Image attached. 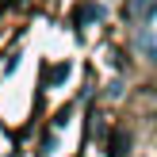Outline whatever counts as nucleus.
Masks as SVG:
<instances>
[{
	"mask_svg": "<svg viewBox=\"0 0 157 157\" xmlns=\"http://www.w3.org/2000/svg\"><path fill=\"white\" fill-rule=\"evenodd\" d=\"M96 19H104V8H100V4H81L73 12V23H77V27H88V23H96Z\"/></svg>",
	"mask_w": 157,
	"mask_h": 157,
	"instance_id": "nucleus-1",
	"label": "nucleus"
},
{
	"mask_svg": "<svg viewBox=\"0 0 157 157\" xmlns=\"http://www.w3.org/2000/svg\"><path fill=\"white\" fill-rule=\"evenodd\" d=\"M69 73H73V65H69V61H61V65H54V69H50V88H58V84H65V81H69Z\"/></svg>",
	"mask_w": 157,
	"mask_h": 157,
	"instance_id": "nucleus-2",
	"label": "nucleus"
},
{
	"mask_svg": "<svg viewBox=\"0 0 157 157\" xmlns=\"http://www.w3.org/2000/svg\"><path fill=\"white\" fill-rule=\"evenodd\" d=\"M134 8L142 12V19H150V15L157 12V0H134Z\"/></svg>",
	"mask_w": 157,
	"mask_h": 157,
	"instance_id": "nucleus-3",
	"label": "nucleus"
}]
</instances>
